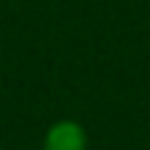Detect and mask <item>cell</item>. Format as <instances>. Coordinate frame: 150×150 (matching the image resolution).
Masks as SVG:
<instances>
[{
  "label": "cell",
  "instance_id": "obj_1",
  "mask_svg": "<svg viewBox=\"0 0 150 150\" xmlns=\"http://www.w3.org/2000/svg\"><path fill=\"white\" fill-rule=\"evenodd\" d=\"M79 148H82V134L71 124L58 127L47 140V150H79Z\"/></svg>",
  "mask_w": 150,
  "mask_h": 150
}]
</instances>
